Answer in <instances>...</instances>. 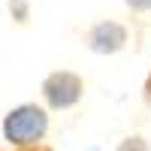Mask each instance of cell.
<instances>
[{
  "label": "cell",
  "instance_id": "cell-1",
  "mask_svg": "<svg viewBox=\"0 0 151 151\" xmlns=\"http://www.w3.org/2000/svg\"><path fill=\"white\" fill-rule=\"evenodd\" d=\"M45 130H48V115H45V109L36 106V103H21L15 109H9L6 118H3V139L12 148L40 145Z\"/></svg>",
  "mask_w": 151,
  "mask_h": 151
},
{
  "label": "cell",
  "instance_id": "cell-2",
  "mask_svg": "<svg viewBox=\"0 0 151 151\" xmlns=\"http://www.w3.org/2000/svg\"><path fill=\"white\" fill-rule=\"evenodd\" d=\"M82 91H85L82 79L76 73H70V70H58L52 76H45V82H42V100H45L48 109H70V106H76L82 100Z\"/></svg>",
  "mask_w": 151,
  "mask_h": 151
},
{
  "label": "cell",
  "instance_id": "cell-3",
  "mask_svg": "<svg viewBox=\"0 0 151 151\" xmlns=\"http://www.w3.org/2000/svg\"><path fill=\"white\" fill-rule=\"evenodd\" d=\"M85 42L97 55H115V52H121V48L127 45V27L118 24V21H97L94 27L88 30Z\"/></svg>",
  "mask_w": 151,
  "mask_h": 151
},
{
  "label": "cell",
  "instance_id": "cell-4",
  "mask_svg": "<svg viewBox=\"0 0 151 151\" xmlns=\"http://www.w3.org/2000/svg\"><path fill=\"white\" fill-rule=\"evenodd\" d=\"M118 151H151V148H148V142L142 136H127V139L118 145Z\"/></svg>",
  "mask_w": 151,
  "mask_h": 151
},
{
  "label": "cell",
  "instance_id": "cell-5",
  "mask_svg": "<svg viewBox=\"0 0 151 151\" xmlns=\"http://www.w3.org/2000/svg\"><path fill=\"white\" fill-rule=\"evenodd\" d=\"M9 12H12V18L18 24L27 21V3H24V0H9Z\"/></svg>",
  "mask_w": 151,
  "mask_h": 151
},
{
  "label": "cell",
  "instance_id": "cell-6",
  "mask_svg": "<svg viewBox=\"0 0 151 151\" xmlns=\"http://www.w3.org/2000/svg\"><path fill=\"white\" fill-rule=\"evenodd\" d=\"M127 3V9H133V12H148L151 9V0H124Z\"/></svg>",
  "mask_w": 151,
  "mask_h": 151
},
{
  "label": "cell",
  "instance_id": "cell-7",
  "mask_svg": "<svg viewBox=\"0 0 151 151\" xmlns=\"http://www.w3.org/2000/svg\"><path fill=\"white\" fill-rule=\"evenodd\" d=\"M142 97H145V103L151 106V73L145 76V88H142Z\"/></svg>",
  "mask_w": 151,
  "mask_h": 151
},
{
  "label": "cell",
  "instance_id": "cell-8",
  "mask_svg": "<svg viewBox=\"0 0 151 151\" xmlns=\"http://www.w3.org/2000/svg\"><path fill=\"white\" fill-rule=\"evenodd\" d=\"M12 151H52V148H45V145H30V148H12Z\"/></svg>",
  "mask_w": 151,
  "mask_h": 151
}]
</instances>
